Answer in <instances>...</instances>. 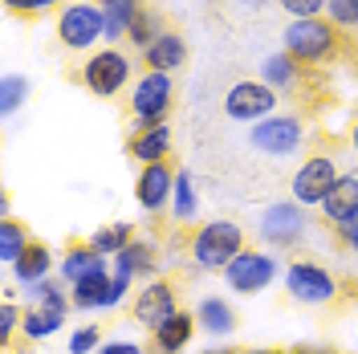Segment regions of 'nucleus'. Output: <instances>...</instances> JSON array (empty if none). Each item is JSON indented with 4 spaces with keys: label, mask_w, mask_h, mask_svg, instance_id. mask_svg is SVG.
<instances>
[{
    "label": "nucleus",
    "mask_w": 358,
    "mask_h": 354,
    "mask_svg": "<svg viewBox=\"0 0 358 354\" xmlns=\"http://www.w3.org/2000/svg\"><path fill=\"white\" fill-rule=\"evenodd\" d=\"M90 351H102V334H98V326H82V330H73V338H69V354H90Z\"/></svg>",
    "instance_id": "obj_31"
},
{
    "label": "nucleus",
    "mask_w": 358,
    "mask_h": 354,
    "mask_svg": "<svg viewBox=\"0 0 358 354\" xmlns=\"http://www.w3.org/2000/svg\"><path fill=\"white\" fill-rule=\"evenodd\" d=\"M306 228H310V220H306V212H301L297 199H293V204L289 199H285V204H273V208L261 212V236H265L268 244H277V248L297 244L306 236Z\"/></svg>",
    "instance_id": "obj_8"
},
{
    "label": "nucleus",
    "mask_w": 358,
    "mask_h": 354,
    "mask_svg": "<svg viewBox=\"0 0 358 354\" xmlns=\"http://www.w3.org/2000/svg\"><path fill=\"white\" fill-rule=\"evenodd\" d=\"M57 37L69 45V49H90L98 37H106V17L102 8L94 4H69L57 21Z\"/></svg>",
    "instance_id": "obj_9"
},
{
    "label": "nucleus",
    "mask_w": 358,
    "mask_h": 354,
    "mask_svg": "<svg viewBox=\"0 0 358 354\" xmlns=\"http://www.w3.org/2000/svg\"><path fill=\"white\" fill-rule=\"evenodd\" d=\"M114 261H118V273H127V277H134V273H151V269H155V248H151L147 241H131Z\"/></svg>",
    "instance_id": "obj_25"
},
{
    "label": "nucleus",
    "mask_w": 358,
    "mask_h": 354,
    "mask_svg": "<svg viewBox=\"0 0 358 354\" xmlns=\"http://www.w3.org/2000/svg\"><path fill=\"white\" fill-rule=\"evenodd\" d=\"M196 322H200L208 334H228L236 326V313H232V306H228L224 297H203L200 310H196Z\"/></svg>",
    "instance_id": "obj_22"
},
{
    "label": "nucleus",
    "mask_w": 358,
    "mask_h": 354,
    "mask_svg": "<svg viewBox=\"0 0 358 354\" xmlns=\"http://www.w3.org/2000/svg\"><path fill=\"white\" fill-rule=\"evenodd\" d=\"M183 57H187V45H183V37H176V33H163V37L147 49V62H151V69H159V73H171L176 66H183Z\"/></svg>",
    "instance_id": "obj_21"
},
{
    "label": "nucleus",
    "mask_w": 358,
    "mask_h": 354,
    "mask_svg": "<svg viewBox=\"0 0 358 354\" xmlns=\"http://www.w3.org/2000/svg\"><path fill=\"white\" fill-rule=\"evenodd\" d=\"M248 143H252L261 155L285 159L301 147V122H297L293 114H268V118H261V122L248 131Z\"/></svg>",
    "instance_id": "obj_3"
},
{
    "label": "nucleus",
    "mask_w": 358,
    "mask_h": 354,
    "mask_svg": "<svg viewBox=\"0 0 358 354\" xmlns=\"http://www.w3.org/2000/svg\"><path fill=\"white\" fill-rule=\"evenodd\" d=\"M24 98H29V78H21V73H8V78H4V86H0V111L13 114Z\"/></svg>",
    "instance_id": "obj_29"
},
{
    "label": "nucleus",
    "mask_w": 358,
    "mask_h": 354,
    "mask_svg": "<svg viewBox=\"0 0 358 354\" xmlns=\"http://www.w3.org/2000/svg\"><path fill=\"white\" fill-rule=\"evenodd\" d=\"M159 37H163V33H159L155 17L138 8V17H134V24H131V41H134V45H143V49H151V45L159 41Z\"/></svg>",
    "instance_id": "obj_30"
},
{
    "label": "nucleus",
    "mask_w": 358,
    "mask_h": 354,
    "mask_svg": "<svg viewBox=\"0 0 358 354\" xmlns=\"http://www.w3.org/2000/svg\"><path fill=\"white\" fill-rule=\"evenodd\" d=\"M265 82L273 90H285V86H293V78H297V66L289 62V53H277V57H265Z\"/></svg>",
    "instance_id": "obj_28"
},
{
    "label": "nucleus",
    "mask_w": 358,
    "mask_h": 354,
    "mask_svg": "<svg viewBox=\"0 0 358 354\" xmlns=\"http://www.w3.org/2000/svg\"><path fill=\"white\" fill-rule=\"evenodd\" d=\"M49 269H53V257H49V248L33 241L29 248H24V257L17 261V265H13V277H17L24 289H29V285H37V281H45V277H49Z\"/></svg>",
    "instance_id": "obj_19"
},
{
    "label": "nucleus",
    "mask_w": 358,
    "mask_h": 354,
    "mask_svg": "<svg viewBox=\"0 0 358 354\" xmlns=\"http://www.w3.org/2000/svg\"><path fill=\"white\" fill-rule=\"evenodd\" d=\"M285 289H289L293 302H301V306H326V302H334V277L326 273L322 265H310V261H297V265L285 269Z\"/></svg>",
    "instance_id": "obj_6"
},
{
    "label": "nucleus",
    "mask_w": 358,
    "mask_h": 354,
    "mask_svg": "<svg viewBox=\"0 0 358 354\" xmlns=\"http://www.w3.org/2000/svg\"><path fill=\"white\" fill-rule=\"evenodd\" d=\"M17 322H24V318L17 313V306H13V302H4V306H0V338H4V342L13 338V330H17Z\"/></svg>",
    "instance_id": "obj_34"
},
{
    "label": "nucleus",
    "mask_w": 358,
    "mask_h": 354,
    "mask_svg": "<svg viewBox=\"0 0 358 354\" xmlns=\"http://www.w3.org/2000/svg\"><path fill=\"white\" fill-rule=\"evenodd\" d=\"M127 244H131V224H127V220L106 224V228H98V232L90 236V248H94V253H102V257H118Z\"/></svg>",
    "instance_id": "obj_24"
},
{
    "label": "nucleus",
    "mask_w": 358,
    "mask_h": 354,
    "mask_svg": "<svg viewBox=\"0 0 358 354\" xmlns=\"http://www.w3.org/2000/svg\"><path fill=\"white\" fill-rule=\"evenodd\" d=\"M338 236H342V241H346V244L358 253V216H350V220L338 224Z\"/></svg>",
    "instance_id": "obj_36"
},
{
    "label": "nucleus",
    "mask_w": 358,
    "mask_h": 354,
    "mask_svg": "<svg viewBox=\"0 0 358 354\" xmlns=\"http://www.w3.org/2000/svg\"><path fill=\"white\" fill-rule=\"evenodd\" d=\"M355 151H358V127H355Z\"/></svg>",
    "instance_id": "obj_42"
},
{
    "label": "nucleus",
    "mask_w": 358,
    "mask_h": 354,
    "mask_svg": "<svg viewBox=\"0 0 358 354\" xmlns=\"http://www.w3.org/2000/svg\"><path fill=\"white\" fill-rule=\"evenodd\" d=\"M98 273H106V257L94 253L90 244L69 248L66 257H62V277H66L69 285H78V281H86V277H98Z\"/></svg>",
    "instance_id": "obj_17"
},
{
    "label": "nucleus",
    "mask_w": 358,
    "mask_h": 354,
    "mask_svg": "<svg viewBox=\"0 0 358 354\" xmlns=\"http://www.w3.org/2000/svg\"><path fill=\"white\" fill-rule=\"evenodd\" d=\"M102 17H106V37L118 41L122 33H131L134 17H138V4L134 0H106L102 4Z\"/></svg>",
    "instance_id": "obj_23"
},
{
    "label": "nucleus",
    "mask_w": 358,
    "mask_h": 354,
    "mask_svg": "<svg viewBox=\"0 0 358 354\" xmlns=\"http://www.w3.org/2000/svg\"><path fill=\"white\" fill-rule=\"evenodd\" d=\"M134 118H138V131H151V127H163V114L171 106V78L151 69L138 86H134Z\"/></svg>",
    "instance_id": "obj_5"
},
{
    "label": "nucleus",
    "mask_w": 358,
    "mask_h": 354,
    "mask_svg": "<svg viewBox=\"0 0 358 354\" xmlns=\"http://www.w3.org/2000/svg\"><path fill=\"white\" fill-rule=\"evenodd\" d=\"M285 53H289L293 62H322V57H330L334 53V29L326 21H293L285 29Z\"/></svg>",
    "instance_id": "obj_4"
},
{
    "label": "nucleus",
    "mask_w": 358,
    "mask_h": 354,
    "mask_svg": "<svg viewBox=\"0 0 358 354\" xmlns=\"http://www.w3.org/2000/svg\"><path fill=\"white\" fill-rule=\"evenodd\" d=\"M203 354H232V351H203Z\"/></svg>",
    "instance_id": "obj_41"
},
{
    "label": "nucleus",
    "mask_w": 358,
    "mask_h": 354,
    "mask_svg": "<svg viewBox=\"0 0 358 354\" xmlns=\"http://www.w3.org/2000/svg\"><path fill=\"white\" fill-rule=\"evenodd\" d=\"M297 354H330V351H297Z\"/></svg>",
    "instance_id": "obj_39"
},
{
    "label": "nucleus",
    "mask_w": 358,
    "mask_h": 354,
    "mask_svg": "<svg viewBox=\"0 0 358 354\" xmlns=\"http://www.w3.org/2000/svg\"><path fill=\"white\" fill-rule=\"evenodd\" d=\"M338 183V167L330 155H317V159H306V167L293 176V199L301 204V208H310V204H322V199L330 196V187Z\"/></svg>",
    "instance_id": "obj_10"
},
{
    "label": "nucleus",
    "mask_w": 358,
    "mask_h": 354,
    "mask_svg": "<svg viewBox=\"0 0 358 354\" xmlns=\"http://www.w3.org/2000/svg\"><path fill=\"white\" fill-rule=\"evenodd\" d=\"M224 277H228V285L236 293H261L277 277V261L268 253H241L232 265L224 269Z\"/></svg>",
    "instance_id": "obj_12"
},
{
    "label": "nucleus",
    "mask_w": 358,
    "mask_h": 354,
    "mask_svg": "<svg viewBox=\"0 0 358 354\" xmlns=\"http://www.w3.org/2000/svg\"><path fill=\"white\" fill-rule=\"evenodd\" d=\"M245 253V232L236 220H212L203 224L192 241V261L200 269H228L236 257Z\"/></svg>",
    "instance_id": "obj_1"
},
{
    "label": "nucleus",
    "mask_w": 358,
    "mask_h": 354,
    "mask_svg": "<svg viewBox=\"0 0 358 354\" xmlns=\"http://www.w3.org/2000/svg\"><path fill=\"white\" fill-rule=\"evenodd\" d=\"M326 8H330L334 24H342V29H355L358 24V0H330Z\"/></svg>",
    "instance_id": "obj_32"
},
{
    "label": "nucleus",
    "mask_w": 358,
    "mask_h": 354,
    "mask_svg": "<svg viewBox=\"0 0 358 354\" xmlns=\"http://www.w3.org/2000/svg\"><path fill=\"white\" fill-rule=\"evenodd\" d=\"M127 289H131L127 273H114V277L98 273V277H86V281L73 285V306L78 310H110L127 297Z\"/></svg>",
    "instance_id": "obj_11"
},
{
    "label": "nucleus",
    "mask_w": 358,
    "mask_h": 354,
    "mask_svg": "<svg viewBox=\"0 0 358 354\" xmlns=\"http://www.w3.org/2000/svg\"><path fill=\"white\" fill-rule=\"evenodd\" d=\"M171 192H176V171H171L167 163H147V167L138 171L134 199H138L143 212H159V208L171 199Z\"/></svg>",
    "instance_id": "obj_15"
},
{
    "label": "nucleus",
    "mask_w": 358,
    "mask_h": 354,
    "mask_svg": "<svg viewBox=\"0 0 358 354\" xmlns=\"http://www.w3.org/2000/svg\"><path fill=\"white\" fill-rule=\"evenodd\" d=\"M49 4H53V0H8V8H24V13H41Z\"/></svg>",
    "instance_id": "obj_37"
},
{
    "label": "nucleus",
    "mask_w": 358,
    "mask_h": 354,
    "mask_svg": "<svg viewBox=\"0 0 358 354\" xmlns=\"http://www.w3.org/2000/svg\"><path fill=\"white\" fill-rule=\"evenodd\" d=\"M176 289L167 285V281H151V285L138 293V302H134V322L138 326H147V330H159L163 322H171L176 318Z\"/></svg>",
    "instance_id": "obj_14"
},
{
    "label": "nucleus",
    "mask_w": 358,
    "mask_h": 354,
    "mask_svg": "<svg viewBox=\"0 0 358 354\" xmlns=\"http://www.w3.org/2000/svg\"><path fill=\"white\" fill-rule=\"evenodd\" d=\"M285 4V13L289 17H297V21H310V17H317L322 13V4H330V0H281Z\"/></svg>",
    "instance_id": "obj_33"
},
{
    "label": "nucleus",
    "mask_w": 358,
    "mask_h": 354,
    "mask_svg": "<svg viewBox=\"0 0 358 354\" xmlns=\"http://www.w3.org/2000/svg\"><path fill=\"white\" fill-rule=\"evenodd\" d=\"M322 208H326V216L334 224L358 216V176H338V183L330 187V196L322 199Z\"/></svg>",
    "instance_id": "obj_16"
},
{
    "label": "nucleus",
    "mask_w": 358,
    "mask_h": 354,
    "mask_svg": "<svg viewBox=\"0 0 358 354\" xmlns=\"http://www.w3.org/2000/svg\"><path fill=\"white\" fill-rule=\"evenodd\" d=\"M248 354H285V351H248Z\"/></svg>",
    "instance_id": "obj_38"
},
{
    "label": "nucleus",
    "mask_w": 358,
    "mask_h": 354,
    "mask_svg": "<svg viewBox=\"0 0 358 354\" xmlns=\"http://www.w3.org/2000/svg\"><path fill=\"white\" fill-rule=\"evenodd\" d=\"M98 354H143V346L138 342H127V338H114V342H102Z\"/></svg>",
    "instance_id": "obj_35"
},
{
    "label": "nucleus",
    "mask_w": 358,
    "mask_h": 354,
    "mask_svg": "<svg viewBox=\"0 0 358 354\" xmlns=\"http://www.w3.org/2000/svg\"><path fill=\"white\" fill-rule=\"evenodd\" d=\"M24 293H29V302H33V306L24 310V322H21L24 334H29V338H49V334L62 330L66 310H69L62 285H53V281L45 277V281H37V285H29Z\"/></svg>",
    "instance_id": "obj_2"
},
{
    "label": "nucleus",
    "mask_w": 358,
    "mask_h": 354,
    "mask_svg": "<svg viewBox=\"0 0 358 354\" xmlns=\"http://www.w3.org/2000/svg\"><path fill=\"white\" fill-rule=\"evenodd\" d=\"M192 330H196V322H192V313H176L171 322H163L155 330V346L159 354H179L187 342H192Z\"/></svg>",
    "instance_id": "obj_20"
},
{
    "label": "nucleus",
    "mask_w": 358,
    "mask_h": 354,
    "mask_svg": "<svg viewBox=\"0 0 358 354\" xmlns=\"http://www.w3.org/2000/svg\"><path fill=\"white\" fill-rule=\"evenodd\" d=\"M167 147H171V131L167 127H151V131H134L131 139V155L147 167V163H163L167 159Z\"/></svg>",
    "instance_id": "obj_18"
},
{
    "label": "nucleus",
    "mask_w": 358,
    "mask_h": 354,
    "mask_svg": "<svg viewBox=\"0 0 358 354\" xmlns=\"http://www.w3.org/2000/svg\"><path fill=\"white\" fill-rule=\"evenodd\" d=\"M245 4H257V8H261V4H265V0H245Z\"/></svg>",
    "instance_id": "obj_40"
},
{
    "label": "nucleus",
    "mask_w": 358,
    "mask_h": 354,
    "mask_svg": "<svg viewBox=\"0 0 358 354\" xmlns=\"http://www.w3.org/2000/svg\"><path fill=\"white\" fill-rule=\"evenodd\" d=\"M273 106H277V94L268 82H236L224 94V111L236 122H261L273 114Z\"/></svg>",
    "instance_id": "obj_7"
},
{
    "label": "nucleus",
    "mask_w": 358,
    "mask_h": 354,
    "mask_svg": "<svg viewBox=\"0 0 358 354\" xmlns=\"http://www.w3.org/2000/svg\"><path fill=\"white\" fill-rule=\"evenodd\" d=\"M24 248H29L24 228L4 216V224H0V261H4V265H17V261L24 257Z\"/></svg>",
    "instance_id": "obj_26"
},
{
    "label": "nucleus",
    "mask_w": 358,
    "mask_h": 354,
    "mask_svg": "<svg viewBox=\"0 0 358 354\" xmlns=\"http://www.w3.org/2000/svg\"><path fill=\"white\" fill-rule=\"evenodd\" d=\"M171 208H176V220H192L200 199H196V183L192 171H176V192H171Z\"/></svg>",
    "instance_id": "obj_27"
},
{
    "label": "nucleus",
    "mask_w": 358,
    "mask_h": 354,
    "mask_svg": "<svg viewBox=\"0 0 358 354\" xmlns=\"http://www.w3.org/2000/svg\"><path fill=\"white\" fill-rule=\"evenodd\" d=\"M127 73H131V62L118 53V49H102V53H94L86 62V86L98 94V98H110V94H118L122 90V82H127Z\"/></svg>",
    "instance_id": "obj_13"
}]
</instances>
